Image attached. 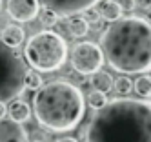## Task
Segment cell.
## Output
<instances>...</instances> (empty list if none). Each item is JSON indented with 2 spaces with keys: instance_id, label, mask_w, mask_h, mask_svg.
<instances>
[{
  "instance_id": "6da1fadb",
  "label": "cell",
  "mask_w": 151,
  "mask_h": 142,
  "mask_svg": "<svg viewBox=\"0 0 151 142\" xmlns=\"http://www.w3.org/2000/svg\"><path fill=\"white\" fill-rule=\"evenodd\" d=\"M84 142H151V104L137 98H113L96 109Z\"/></svg>"
},
{
  "instance_id": "7a4b0ae2",
  "label": "cell",
  "mask_w": 151,
  "mask_h": 142,
  "mask_svg": "<svg viewBox=\"0 0 151 142\" xmlns=\"http://www.w3.org/2000/svg\"><path fill=\"white\" fill-rule=\"evenodd\" d=\"M104 60L126 75L151 69V26L142 17H124L111 22L100 37Z\"/></svg>"
},
{
  "instance_id": "3957f363",
  "label": "cell",
  "mask_w": 151,
  "mask_h": 142,
  "mask_svg": "<svg viewBox=\"0 0 151 142\" xmlns=\"http://www.w3.org/2000/svg\"><path fill=\"white\" fill-rule=\"evenodd\" d=\"M33 113L38 124L51 133H68L82 122L86 100L82 91L71 82L51 80L35 91Z\"/></svg>"
},
{
  "instance_id": "277c9868",
  "label": "cell",
  "mask_w": 151,
  "mask_h": 142,
  "mask_svg": "<svg viewBox=\"0 0 151 142\" xmlns=\"http://www.w3.org/2000/svg\"><path fill=\"white\" fill-rule=\"evenodd\" d=\"M24 57L31 69L38 73L58 71L68 60V42L60 33L51 29L35 33L26 44Z\"/></svg>"
},
{
  "instance_id": "5b68a950",
  "label": "cell",
  "mask_w": 151,
  "mask_h": 142,
  "mask_svg": "<svg viewBox=\"0 0 151 142\" xmlns=\"http://www.w3.org/2000/svg\"><path fill=\"white\" fill-rule=\"evenodd\" d=\"M26 66L17 51L0 48V100H13L24 91Z\"/></svg>"
},
{
  "instance_id": "8992f818",
  "label": "cell",
  "mask_w": 151,
  "mask_h": 142,
  "mask_svg": "<svg viewBox=\"0 0 151 142\" xmlns=\"http://www.w3.org/2000/svg\"><path fill=\"white\" fill-rule=\"evenodd\" d=\"M104 53L95 42H78L71 51V66L78 75H93L104 66Z\"/></svg>"
},
{
  "instance_id": "52a82bcc",
  "label": "cell",
  "mask_w": 151,
  "mask_h": 142,
  "mask_svg": "<svg viewBox=\"0 0 151 142\" xmlns=\"http://www.w3.org/2000/svg\"><path fill=\"white\" fill-rule=\"evenodd\" d=\"M38 2L51 9L53 13H57L58 17H71V15H78L84 13L86 9L95 7L100 0H38Z\"/></svg>"
},
{
  "instance_id": "ba28073f",
  "label": "cell",
  "mask_w": 151,
  "mask_h": 142,
  "mask_svg": "<svg viewBox=\"0 0 151 142\" xmlns=\"http://www.w3.org/2000/svg\"><path fill=\"white\" fill-rule=\"evenodd\" d=\"M7 15L15 22H31L38 17L40 11V2L38 0H7Z\"/></svg>"
},
{
  "instance_id": "9c48e42d",
  "label": "cell",
  "mask_w": 151,
  "mask_h": 142,
  "mask_svg": "<svg viewBox=\"0 0 151 142\" xmlns=\"http://www.w3.org/2000/svg\"><path fill=\"white\" fill-rule=\"evenodd\" d=\"M0 142H27V131L22 124L9 118L0 120Z\"/></svg>"
},
{
  "instance_id": "30bf717a",
  "label": "cell",
  "mask_w": 151,
  "mask_h": 142,
  "mask_svg": "<svg viewBox=\"0 0 151 142\" xmlns=\"http://www.w3.org/2000/svg\"><path fill=\"white\" fill-rule=\"evenodd\" d=\"M24 38H26L24 29L17 24H7L4 27V31H0V40H2L4 48H9V49L18 48L24 42Z\"/></svg>"
},
{
  "instance_id": "8fae6325",
  "label": "cell",
  "mask_w": 151,
  "mask_h": 142,
  "mask_svg": "<svg viewBox=\"0 0 151 142\" xmlns=\"http://www.w3.org/2000/svg\"><path fill=\"white\" fill-rule=\"evenodd\" d=\"M96 11H99V15L104 22H115L118 18H122V15H124V11L118 6L116 0H100Z\"/></svg>"
},
{
  "instance_id": "7c38bea8",
  "label": "cell",
  "mask_w": 151,
  "mask_h": 142,
  "mask_svg": "<svg viewBox=\"0 0 151 142\" xmlns=\"http://www.w3.org/2000/svg\"><path fill=\"white\" fill-rule=\"evenodd\" d=\"M7 115H9V120L22 124V122H27V120H29L31 107H29L27 102L18 100V98H17V100H13L11 104H9V107H7Z\"/></svg>"
},
{
  "instance_id": "4fadbf2b",
  "label": "cell",
  "mask_w": 151,
  "mask_h": 142,
  "mask_svg": "<svg viewBox=\"0 0 151 142\" xmlns=\"http://www.w3.org/2000/svg\"><path fill=\"white\" fill-rule=\"evenodd\" d=\"M66 29L73 38H82L89 33V24L84 20L82 15H71V17H68Z\"/></svg>"
},
{
  "instance_id": "5bb4252c",
  "label": "cell",
  "mask_w": 151,
  "mask_h": 142,
  "mask_svg": "<svg viewBox=\"0 0 151 142\" xmlns=\"http://www.w3.org/2000/svg\"><path fill=\"white\" fill-rule=\"evenodd\" d=\"M113 76L107 73V71H102L99 69L96 73L91 75V86L95 87V91H102V93H107V91H111L113 89Z\"/></svg>"
},
{
  "instance_id": "9a60e30c",
  "label": "cell",
  "mask_w": 151,
  "mask_h": 142,
  "mask_svg": "<svg viewBox=\"0 0 151 142\" xmlns=\"http://www.w3.org/2000/svg\"><path fill=\"white\" fill-rule=\"evenodd\" d=\"M133 89L140 98L149 100V97H151V76H149V73H144V75L138 76L133 82Z\"/></svg>"
},
{
  "instance_id": "2e32d148",
  "label": "cell",
  "mask_w": 151,
  "mask_h": 142,
  "mask_svg": "<svg viewBox=\"0 0 151 142\" xmlns=\"http://www.w3.org/2000/svg\"><path fill=\"white\" fill-rule=\"evenodd\" d=\"M42 84H44V80H42V75L38 71H35V69H26V73H24V87H26V89L37 91Z\"/></svg>"
},
{
  "instance_id": "e0dca14e",
  "label": "cell",
  "mask_w": 151,
  "mask_h": 142,
  "mask_svg": "<svg viewBox=\"0 0 151 142\" xmlns=\"http://www.w3.org/2000/svg\"><path fill=\"white\" fill-rule=\"evenodd\" d=\"M113 89L116 91V95L126 97V95H129L133 91V82L129 80L126 75H122V76H118L116 80H113Z\"/></svg>"
},
{
  "instance_id": "ac0fdd59",
  "label": "cell",
  "mask_w": 151,
  "mask_h": 142,
  "mask_svg": "<svg viewBox=\"0 0 151 142\" xmlns=\"http://www.w3.org/2000/svg\"><path fill=\"white\" fill-rule=\"evenodd\" d=\"M88 104H89V107H93L95 111L96 109H100V107H104L106 104H107V97H106V93H102V91H91L89 95H88Z\"/></svg>"
},
{
  "instance_id": "d6986e66",
  "label": "cell",
  "mask_w": 151,
  "mask_h": 142,
  "mask_svg": "<svg viewBox=\"0 0 151 142\" xmlns=\"http://www.w3.org/2000/svg\"><path fill=\"white\" fill-rule=\"evenodd\" d=\"M38 20H40V24L44 26V27H53L58 22V15L57 13H53L51 9L44 7V9H40L38 11Z\"/></svg>"
},
{
  "instance_id": "ffe728a7",
  "label": "cell",
  "mask_w": 151,
  "mask_h": 142,
  "mask_svg": "<svg viewBox=\"0 0 151 142\" xmlns=\"http://www.w3.org/2000/svg\"><path fill=\"white\" fill-rule=\"evenodd\" d=\"M84 20L88 22V24H96V22L100 20V15H99V11H96V7H89V9H86L84 11Z\"/></svg>"
},
{
  "instance_id": "44dd1931",
  "label": "cell",
  "mask_w": 151,
  "mask_h": 142,
  "mask_svg": "<svg viewBox=\"0 0 151 142\" xmlns=\"http://www.w3.org/2000/svg\"><path fill=\"white\" fill-rule=\"evenodd\" d=\"M118 6L122 7V11H133L137 7V2L135 0H116Z\"/></svg>"
},
{
  "instance_id": "7402d4cb",
  "label": "cell",
  "mask_w": 151,
  "mask_h": 142,
  "mask_svg": "<svg viewBox=\"0 0 151 142\" xmlns=\"http://www.w3.org/2000/svg\"><path fill=\"white\" fill-rule=\"evenodd\" d=\"M6 117H7V106H6V102L0 100V120L6 118Z\"/></svg>"
},
{
  "instance_id": "603a6c76",
  "label": "cell",
  "mask_w": 151,
  "mask_h": 142,
  "mask_svg": "<svg viewBox=\"0 0 151 142\" xmlns=\"http://www.w3.org/2000/svg\"><path fill=\"white\" fill-rule=\"evenodd\" d=\"M55 142H78V140L73 138V137H62V138H57Z\"/></svg>"
},
{
  "instance_id": "cb8c5ba5",
  "label": "cell",
  "mask_w": 151,
  "mask_h": 142,
  "mask_svg": "<svg viewBox=\"0 0 151 142\" xmlns=\"http://www.w3.org/2000/svg\"><path fill=\"white\" fill-rule=\"evenodd\" d=\"M31 142H42V140H31Z\"/></svg>"
},
{
  "instance_id": "d4e9b609",
  "label": "cell",
  "mask_w": 151,
  "mask_h": 142,
  "mask_svg": "<svg viewBox=\"0 0 151 142\" xmlns=\"http://www.w3.org/2000/svg\"><path fill=\"white\" fill-rule=\"evenodd\" d=\"M0 9H2V0H0Z\"/></svg>"
}]
</instances>
